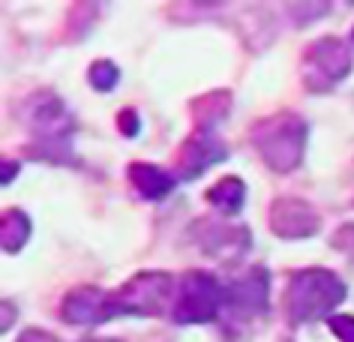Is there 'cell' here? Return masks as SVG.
<instances>
[{"label":"cell","instance_id":"obj_10","mask_svg":"<svg viewBox=\"0 0 354 342\" xmlns=\"http://www.w3.org/2000/svg\"><path fill=\"white\" fill-rule=\"evenodd\" d=\"M225 151L219 147L216 142H210V138H198V142H189L187 153H183V165H187V178H196L207 169L210 162L223 160Z\"/></svg>","mask_w":354,"mask_h":342},{"label":"cell","instance_id":"obj_4","mask_svg":"<svg viewBox=\"0 0 354 342\" xmlns=\"http://www.w3.org/2000/svg\"><path fill=\"white\" fill-rule=\"evenodd\" d=\"M171 285H174L171 276H165V274H141L114 301H118V310H127L136 315H156L162 310L165 297H171L174 292Z\"/></svg>","mask_w":354,"mask_h":342},{"label":"cell","instance_id":"obj_9","mask_svg":"<svg viewBox=\"0 0 354 342\" xmlns=\"http://www.w3.org/2000/svg\"><path fill=\"white\" fill-rule=\"evenodd\" d=\"M129 178H132L136 189L145 198H162L165 192H171V187H174L171 174L162 171V169H156V165H132Z\"/></svg>","mask_w":354,"mask_h":342},{"label":"cell","instance_id":"obj_8","mask_svg":"<svg viewBox=\"0 0 354 342\" xmlns=\"http://www.w3.org/2000/svg\"><path fill=\"white\" fill-rule=\"evenodd\" d=\"M232 301L237 310H264L268 303V274L264 270H252L243 283H237L232 288Z\"/></svg>","mask_w":354,"mask_h":342},{"label":"cell","instance_id":"obj_1","mask_svg":"<svg viewBox=\"0 0 354 342\" xmlns=\"http://www.w3.org/2000/svg\"><path fill=\"white\" fill-rule=\"evenodd\" d=\"M342 301H345V285L330 270H300V274L291 276V285L286 294L288 315L295 321L324 315Z\"/></svg>","mask_w":354,"mask_h":342},{"label":"cell","instance_id":"obj_11","mask_svg":"<svg viewBox=\"0 0 354 342\" xmlns=\"http://www.w3.org/2000/svg\"><path fill=\"white\" fill-rule=\"evenodd\" d=\"M243 183L241 180H234V178H225V180H219L214 189H210V201L219 207V210H225V213H237L243 205Z\"/></svg>","mask_w":354,"mask_h":342},{"label":"cell","instance_id":"obj_5","mask_svg":"<svg viewBox=\"0 0 354 342\" xmlns=\"http://www.w3.org/2000/svg\"><path fill=\"white\" fill-rule=\"evenodd\" d=\"M114 312H120L118 301L102 294L100 288H78L64 303V319L73 324H96V321L111 319Z\"/></svg>","mask_w":354,"mask_h":342},{"label":"cell","instance_id":"obj_3","mask_svg":"<svg viewBox=\"0 0 354 342\" xmlns=\"http://www.w3.org/2000/svg\"><path fill=\"white\" fill-rule=\"evenodd\" d=\"M223 303V288L210 274H187L180 279L174 301V321L189 324V321H210L219 312Z\"/></svg>","mask_w":354,"mask_h":342},{"label":"cell","instance_id":"obj_12","mask_svg":"<svg viewBox=\"0 0 354 342\" xmlns=\"http://www.w3.org/2000/svg\"><path fill=\"white\" fill-rule=\"evenodd\" d=\"M28 234H30L28 216H21L19 210H10V213H6V219H3V243H6V249L15 252L24 240H28Z\"/></svg>","mask_w":354,"mask_h":342},{"label":"cell","instance_id":"obj_13","mask_svg":"<svg viewBox=\"0 0 354 342\" xmlns=\"http://www.w3.org/2000/svg\"><path fill=\"white\" fill-rule=\"evenodd\" d=\"M118 69H114L109 60H102V64H93V73H91V84L96 87V91H111L114 84H118Z\"/></svg>","mask_w":354,"mask_h":342},{"label":"cell","instance_id":"obj_14","mask_svg":"<svg viewBox=\"0 0 354 342\" xmlns=\"http://www.w3.org/2000/svg\"><path fill=\"white\" fill-rule=\"evenodd\" d=\"M330 327L339 333L345 342H354V319H351V315H339V319H330Z\"/></svg>","mask_w":354,"mask_h":342},{"label":"cell","instance_id":"obj_15","mask_svg":"<svg viewBox=\"0 0 354 342\" xmlns=\"http://www.w3.org/2000/svg\"><path fill=\"white\" fill-rule=\"evenodd\" d=\"M19 342H57V339H51L48 333H39V330H30V333H24V336Z\"/></svg>","mask_w":354,"mask_h":342},{"label":"cell","instance_id":"obj_7","mask_svg":"<svg viewBox=\"0 0 354 342\" xmlns=\"http://www.w3.org/2000/svg\"><path fill=\"white\" fill-rule=\"evenodd\" d=\"M300 219H304V222H318L315 213L304 201H291V198L279 201V205L273 207V231L282 234V238H306V231L297 225Z\"/></svg>","mask_w":354,"mask_h":342},{"label":"cell","instance_id":"obj_6","mask_svg":"<svg viewBox=\"0 0 354 342\" xmlns=\"http://www.w3.org/2000/svg\"><path fill=\"white\" fill-rule=\"evenodd\" d=\"M309 73L306 75H315V78H324V87H330L333 82L351 69V55L345 51V46L339 39H322L309 48Z\"/></svg>","mask_w":354,"mask_h":342},{"label":"cell","instance_id":"obj_2","mask_svg":"<svg viewBox=\"0 0 354 342\" xmlns=\"http://www.w3.org/2000/svg\"><path fill=\"white\" fill-rule=\"evenodd\" d=\"M304 138H306V126L297 117L268 120L255 133V142H259L264 160L277 171H288L291 165H297L300 151H304Z\"/></svg>","mask_w":354,"mask_h":342}]
</instances>
